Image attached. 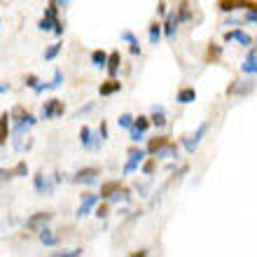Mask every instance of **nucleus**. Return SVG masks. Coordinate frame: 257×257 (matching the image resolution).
I'll return each mask as SVG.
<instances>
[{
    "label": "nucleus",
    "instance_id": "obj_1",
    "mask_svg": "<svg viewBox=\"0 0 257 257\" xmlns=\"http://www.w3.org/2000/svg\"><path fill=\"white\" fill-rule=\"evenodd\" d=\"M12 115H17L19 119H17V126H14V148L21 150V136H24V131H28V128H33L35 124H38V117L31 115V112H24L21 108H14Z\"/></svg>",
    "mask_w": 257,
    "mask_h": 257
},
{
    "label": "nucleus",
    "instance_id": "obj_2",
    "mask_svg": "<svg viewBox=\"0 0 257 257\" xmlns=\"http://www.w3.org/2000/svg\"><path fill=\"white\" fill-rule=\"evenodd\" d=\"M208 131H210V122H203V124H199V128H196L194 134L185 136V138H183V145H185V150H187V155H194V150L199 148L201 138L208 134Z\"/></svg>",
    "mask_w": 257,
    "mask_h": 257
},
{
    "label": "nucleus",
    "instance_id": "obj_3",
    "mask_svg": "<svg viewBox=\"0 0 257 257\" xmlns=\"http://www.w3.org/2000/svg\"><path fill=\"white\" fill-rule=\"evenodd\" d=\"M63 112H66V105H63L61 98H49V101H45V105L40 110V119H56Z\"/></svg>",
    "mask_w": 257,
    "mask_h": 257
},
{
    "label": "nucleus",
    "instance_id": "obj_4",
    "mask_svg": "<svg viewBox=\"0 0 257 257\" xmlns=\"http://www.w3.org/2000/svg\"><path fill=\"white\" fill-rule=\"evenodd\" d=\"M145 157H148V152H145V150H141V148L128 150V159H126V164H124V173H126V176H128V173H136Z\"/></svg>",
    "mask_w": 257,
    "mask_h": 257
},
{
    "label": "nucleus",
    "instance_id": "obj_5",
    "mask_svg": "<svg viewBox=\"0 0 257 257\" xmlns=\"http://www.w3.org/2000/svg\"><path fill=\"white\" fill-rule=\"evenodd\" d=\"M250 7H255L252 0H217V10L224 14L236 12V10H250Z\"/></svg>",
    "mask_w": 257,
    "mask_h": 257
},
{
    "label": "nucleus",
    "instance_id": "obj_6",
    "mask_svg": "<svg viewBox=\"0 0 257 257\" xmlns=\"http://www.w3.org/2000/svg\"><path fill=\"white\" fill-rule=\"evenodd\" d=\"M178 14L176 12H166L164 14V24H162V33L169 38V40H176L178 35Z\"/></svg>",
    "mask_w": 257,
    "mask_h": 257
},
{
    "label": "nucleus",
    "instance_id": "obj_7",
    "mask_svg": "<svg viewBox=\"0 0 257 257\" xmlns=\"http://www.w3.org/2000/svg\"><path fill=\"white\" fill-rule=\"evenodd\" d=\"M98 176H101V171L94 169V166H89V169H82L77 171L73 176V183H80V185H94L96 180H98Z\"/></svg>",
    "mask_w": 257,
    "mask_h": 257
},
{
    "label": "nucleus",
    "instance_id": "obj_8",
    "mask_svg": "<svg viewBox=\"0 0 257 257\" xmlns=\"http://www.w3.org/2000/svg\"><path fill=\"white\" fill-rule=\"evenodd\" d=\"M231 40L241 42L243 47H252V45H255V40H252L248 33H243L241 28H234V31H227V33H224V42H231Z\"/></svg>",
    "mask_w": 257,
    "mask_h": 257
},
{
    "label": "nucleus",
    "instance_id": "obj_9",
    "mask_svg": "<svg viewBox=\"0 0 257 257\" xmlns=\"http://www.w3.org/2000/svg\"><path fill=\"white\" fill-rule=\"evenodd\" d=\"M98 201H101V196H98V194H84V196H82L80 208H77V213H75V215H77V217H87L89 213H91V208H94Z\"/></svg>",
    "mask_w": 257,
    "mask_h": 257
},
{
    "label": "nucleus",
    "instance_id": "obj_10",
    "mask_svg": "<svg viewBox=\"0 0 257 257\" xmlns=\"http://www.w3.org/2000/svg\"><path fill=\"white\" fill-rule=\"evenodd\" d=\"M52 217H54V213H47V210H45V213H35V215H31L26 220V227L28 229H40V227H45Z\"/></svg>",
    "mask_w": 257,
    "mask_h": 257
},
{
    "label": "nucleus",
    "instance_id": "obj_11",
    "mask_svg": "<svg viewBox=\"0 0 257 257\" xmlns=\"http://www.w3.org/2000/svg\"><path fill=\"white\" fill-rule=\"evenodd\" d=\"M152 157H155V159H176L178 157V145H173L171 141H166L162 148H157V152Z\"/></svg>",
    "mask_w": 257,
    "mask_h": 257
},
{
    "label": "nucleus",
    "instance_id": "obj_12",
    "mask_svg": "<svg viewBox=\"0 0 257 257\" xmlns=\"http://www.w3.org/2000/svg\"><path fill=\"white\" fill-rule=\"evenodd\" d=\"M33 185H35V192H38V194H52V192H54V183L47 180L42 173H38V176L33 178Z\"/></svg>",
    "mask_w": 257,
    "mask_h": 257
},
{
    "label": "nucleus",
    "instance_id": "obj_13",
    "mask_svg": "<svg viewBox=\"0 0 257 257\" xmlns=\"http://www.w3.org/2000/svg\"><path fill=\"white\" fill-rule=\"evenodd\" d=\"M119 63H122V54H119V52H112V54H108L105 68H108V75H110V77H117V73H119Z\"/></svg>",
    "mask_w": 257,
    "mask_h": 257
},
{
    "label": "nucleus",
    "instance_id": "obj_14",
    "mask_svg": "<svg viewBox=\"0 0 257 257\" xmlns=\"http://www.w3.org/2000/svg\"><path fill=\"white\" fill-rule=\"evenodd\" d=\"M150 124L157 128L166 126V115H164V105H152V117H150Z\"/></svg>",
    "mask_w": 257,
    "mask_h": 257
},
{
    "label": "nucleus",
    "instance_id": "obj_15",
    "mask_svg": "<svg viewBox=\"0 0 257 257\" xmlns=\"http://www.w3.org/2000/svg\"><path fill=\"white\" fill-rule=\"evenodd\" d=\"M241 70H243L245 75H255V70H257V52H255V47H250V54L245 56V61H243V66H241Z\"/></svg>",
    "mask_w": 257,
    "mask_h": 257
},
{
    "label": "nucleus",
    "instance_id": "obj_16",
    "mask_svg": "<svg viewBox=\"0 0 257 257\" xmlns=\"http://www.w3.org/2000/svg\"><path fill=\"white\" fill-rule=\"evenodd\" d=\"M119 89H122V82H117L115 77H110L108 82H103V84H101L98 94H101V96H112V94H117Z\"/></svg>",
    "mask_w": 257,
    "mask_h": 257
},
{
    "label": "nucleus",
    "instance_id": "obj_17",
    "mask_svg": "<svg viewBox=\"0 0 257 257\" xmlns=\"http://www.w3.org/2000/svg\"><path fill=\"white\" fill-rule=\"evenodd\" d=\"M7 138H10V112H3L0 115V145H7Z\"/></svg>",
    "mask_w": 257,
    "mask_h": 257
},
{
    "label": "nucleus",
    "instance_id": "obj_18",
    "mask_svg": "<svg viewBox=\"0 0 257 257\" xmlns=\"http://www.w3.org/2000/svg\"><path fill=\"white\" fill-rule=\"evenodd\" d=\"M40 243L42 245H47V248H52V245H56L59 243V238L54 236V234H52V229H47V224H45V227H40Z\"/></svg>",
    "mask_w": 257,
    "mask_h": 257
},
{
    "label": "nucleus",
    "instance_id": "obj_19",
    "mask_svg": "<svg viewBox=\"0 0 257 257\" xmlns=\"http://www.w3.org/2000/svg\"><path fill=\"white\" fill-rule=\"evenodd\" d=\"M108 201H110V203H119V201L128 203V201H131V192H128L126 187H119V190H115L112 194L108 196Z\"/></svg>",
    "mask_w": 257,
    "mask_h": 257
},
{
    "label": "nucleus",
    "instance_id": "obj_20",
    "mask_svg": "<svg viewBox=\"0 0 257 257\" xmlns=\"http://www.w3.org/2000/svg\"><path fill=\"white\" fill-rule=\"evenodd\" d=\"M196 101V91L192 87H185L178 91V103H183V105H187V103H194Z\"/></svg>",
    "mask_w": 257,
    "mask_h": 257
},
{
    "label": "nucleus",
    "instance_id": "obj_21",
    "mask_svg": "<svg viewBox=\"0 0 257 257\" xmlns=\"http://www.w3.org/2000/svg\"><path fill=\"white\" fill-rule=\"evenodd\" d=\"M80 143H82V148L94 150V134H91V128H89V126H82V131H80Z\"/></svg>",
    "mask_w": 257,
    "mask_h": 257
},
{
    "label": "nucleus",
    "instance_id": "obj_22",
    "mask_svg": "<svg viewBox=\"0 0 257 257\" xmlns=\"http://www.w3.org/2000/svg\"><path fill=\"white\" fill-rule=\"evenodd\" d=\"M252 87H255L252 80H243L241 84H231L227 91H229V94H248V91H252Z\"/></svg>",
    "mask_w": 257,
    "mask_h": 257
},
{
    "label": "nucleus",
    "instance_id": "obj_23",
    "mask_svg": "<svg viewBox=\"0 0 257 257\" xmlns=\"http://www.w3.org/2000/svg\"><path fill=\"white\" fill-rule=\"evenodd\" d=\"M119 187H122V185H119V180H108V183H103L101 185V199H108L110 194H112V192L115 190H119Z\"/></svg>",
    "mask_w": 257,
    "mask_h": 257
},
{
    "label": "nucleus",
    "instance_id": "obj_24",
    "mask_svg": "<svg viewBox=\"0 0 257 257\" xmlns=\"http://www.w3.org/2000/svg\"><path fill=\"white\" fill-rule=\"evenodd\" d=\"M105 61H108V54H105L103 49L91 52V66L94 68H105Z\"/></svg>",
    "mask_w": 257,
    "mask_h": 257
},
{
    "label": "nucleus",
    "instance_id": "obj_25",
    "mask_svg": "<svg viewBox=\"0 0 257 257\" xmlns=\"http://www.w3.org/2000/svg\"><path fill=\"white\" fill-rule=\"evenodd\" d=\"M150 42H152V45H159V40H162V24H150Z\"/></svg>",
    "mask_w": 257,
    "mask_h": 257
},
{
    "label": "nucleus",
    "instance_id": "obj_26",
    "mask_svg": "<svg viewBox=\"0 0 257 257\" xmlns=\"http://www.w3.org/2000/svg\"><path fill=\"white\" fill-rule=\"evenodd\" d=\"M166 141H169L166 136H157V138H152V141L148 143V150H145V152H148V155H155L157 148H162V145H164Z\"/></svg>",
    "mask_w": 257,
    "mask_h": 257
},
{
    "label": "nucleus",
    "instance_id": "obj_27",
    "mask_svg": "<svg viewBox=\"0 0 257 257\" xmlns=\"http://www.w3.org/2000/svg\"><path fill=\"white\" fill-rule=\"evenodd\" d=\"M148 126H150V119L141 115V117H134V124H131L128 128H136V131H143V134H145V131H148Z\"/></svg>",
    "mask_w": 257,
    "mask_h": 257
},
{
    "label": "nucleus",
    "instance_id": "obj_28",
    "mask_svg": "<svg viewBox=\"0 0 257 257\" xmlns=\"http://www.w3.org/2000/svg\"><path fill=\"white\" fill-rule=\"evenodd\" d=\"M61 47H63L61 42H56V45H52L49 49H45V54H42L45 56V61H54L56 56H59V52H61Z\"/></svg>",
    "mask_w": 257,
    "mask_h": 257
},
{
    "label": "nucleus",
    "instance_id": "obj_29",
    "mask_svg": "<svg viewBox=\"0 0 257 257\" xmlns=\"http://www.w3.org/2000/svg\"><path fill=\"white\" fill-rule=\"evenodd\" d=\"M190 19H192V10L187 3H183L180 10H178V21H190Z\"/></svg>",
    "mask_w": 257,
    "mask_h": 257
},
{
    "label": "nucleus",
    "instance_id": "obj_30",
    "mask_svg": "<svg viewBox=\"0 0 257 257\" xmlns=\"http://www.w3.org/2000/svg\"><path fill=\"white\" fill-rule=\"evenodd\" d=\"M12 173H14V178H26L28 176V164L26 162H19L12 169Z\"/></svg>",
    "mask_w": 257,
    "mask_h": 257
},
{
    "label": "nucleus",
    "instance_id": "obj_31",
    "mask_svg": "<svg viewBox=\"0 0 257 257\" xmlns=\"http://www.w3.org/2000/svg\"><path fill=\"white\" fill-rule=\"evenodd\" d=\"M155 169H157V159H155V157H152V159H148V162L143 159V173H145V176H152V173H155Z\"/></svg>",
    "mask_w": 257,
    "mask_h": 257
},
{
    "label": "nucleus",
    "instance_id": "obj_32",
    "mask_svg": "<svg viewBox=\"0 0 257 257\" xmlns=\"http://www.w3.org/2000/svg\"><path fill=\"white\" fill-rule=\"evenodd\" d=\"M56 257H80V255H84V250H82V248H75V250H56L54 252Z\"/></svg>",
    "mask_w": 257,
    "mask_h": 257
},
{
    "label": "nucleus",
    "instance_id": "obj_33",
    "mask_svg": "<svg viewBox=\"0 0 257 257\" xmlns=\"http://www.w3.org/2000/svg\"><path fill=\"white\" fill-rule=\"evenodd\" d=\"M117 124L122 128H128L131 124H134V115H128V112H124V115H119V119H117Z\"/></svg>",
    "mask_w": 257,
    "mask_h": 257
},
{
    "label": "nucleus",
    "instance_id": "obj_34",
    "mask_svg": "<svg viewBox=\"0 0 257 257\" xmlns=\"http://www.w3.org/2000/svg\"><path fill=\"white\" fill-rule=\"evenodd\" d=\"M61 84H63V73H61V70H56V73H54V80L49 82V87H52V89H59Z\"/></svg>",
    "mask_w": 257,
    "mask_h": 257
},
{
    "label": "nucleus",
    "instance_id": "obj_35",
    "mask_svg": "<svg viewBox=\"0 0 257 257\" xmlns=\"http://www.w3.org/2000/svg\"><path fill=\"white\" fill-rule=\"evenodd\" d=\"M119 40H122V42H128V45H134V42H138V38H136L131 31H124V33L119 35Z\"/></svg>",
    "mask_w": 257,
    "mask_h": 257
},
{
    "label": "nucleus",
    "instance_id": "obj_36",
    "mask_svg": "<svg viewBox=\"0 0 257 257\" xmlns=\"http://www.w3.org/2000/svg\"><path fill=\"white\" fill-rule=\"evenodd\" d=\"M128 136H131V141L134 143L145 141V134H143V131H136V128H128Z\"/></svg>",
    "mask_w": 257,
    "mask_h": 257
},
{
    "label": "nucleus",
    "instance_id": "obj_37",
    "mask_svg": "<svg viewBox=\"0 0 257 257\" xmlns=\"http://www.w3.org/2000/svg\"><path fill=\"white\" fill-rule=\"evenodd\" d=\"M245 24H255L257 21V12H255V7H250V10H245Z\"/></svg>",
    "mask_w": 257,
    "mask_h": 257
},
{
    "label": "nucleus",
    "instance_id": "obj_38",
    "mask_svg": "<svg viewBox=\"0 0 257 257\" xmlns=\"http://www.w3.org/2000/svg\"><path fill=\"white\" fill-rule=\"evenodd\" d=\"M108 215H110V208H108V206H98V208H96V217H98V220H105Z\"/></svg>",
    "mask_w": 257,
    "mask_h": 257
},
{
    "label": "nucleus",
    "instance_id": "obj_39",
    "mask_svg": "<svg viewBox=\"0 0 257 257\" xmlns=\"http://www.w3.org/2000/svg\"><path fill=\"white\" fill-rule=\"evenodd\" d=\"M38 28H40V31H45V33H47V31H52V21H49L47 17H42V19H40V24H38Z\"/></svg>",
    "mask_w": 257,
    "mask_h": 257
},
{
    "label": "nucleus",
    "instance_id": "obj_40",
    "mask_svg": "<svg viewBox=\"0 0 257 257\" xmlns=\"http://www.w3.org/2000/svg\"><path fill=\"white\" fill-rule=\"evenodd\" d=\"M94 110V103H89V105H84V108H80L77 112H75V119H80L82 115H87V112H91Z\"/></svg>",
    "mask_w": 257,
    "mask_h": 257
},
{
    "label": "nucleus",
    "instance_id": "obj_41",
    "mask_svg": "<svg viewBox=\"0 0 257 257\" xmlns=\"http://www.w3.org/2000/svg\"><path fill=\"white\" fill-rule=\"evenodd\" d=\"M98 138H101L103 143H105V138H108V124H105V122H103L101 128H98Z\"/></svg>",
    "mask_w": 257,
    "mask_h": 257
},
{
    "label": "nucleus",
    "instance_id": "obj_42",
    "mask_svg": "<svg viewBox=\"0 0 257 257\" xmlns=\"http://www.w3.org/2000/svg\"><path fill=\"white\" fill-rule=\"evenodd\" d=\"M38 82H40V80H38V77H35V75H28V77H26V87L35 89V87H38Z\"/></svg>",
    "mask_w": 257,
    "mask_h": 257
},
{
    "label": "nucleus",
    "instance_id": "obj_43",
    "mask_svg": "<svg viewBox=\"0 0 257 257\" xmlns=\"http://www.w3.org/2000/svg\"><path fill=\"white\" fill-rule=\"evenodd\" d=\"M10 178H14V173H12V171H7V169H3V171H0V180H10Z\"/></svg>",
    "mask_w": 257,
    "mask_h": 257
},
{
    "label": "nucleus",
    "instance_id": "obj_44",
    "mask_svg": "<svg viewBox=\"0 0 257 257\" xmlns=\"http://www.w3.org/2000/svg\"><path fill=\"white\" fill-rule=\"evenodd\" d=\"M208 54H210V56H220V54H222V49H220V47H210Z\"/></svg>",
    "mask_w": 257,
    "mask_h": 257
},
{
    "label": "nucleus",
    "instance_id": "obj_45",
    "mask_svg": "<svg viewBox=\"0 0 257 257\" xmlns=\"http://www.w3.org/2000/svg\"><path fill=\"white\" fill-rule=\"evenodd\" d=\"M52 3H54L56 7H66L68 5V0H52Z\"/></svg>",
    "mask_w": 257,
    "mask_h": 257
},
{
    "label": "nucleus",
    "instance_id": "obj_46",
    "mask_svg": "<svg viewBox=\"0 0 257 257\" xmlns=\"http://www.w3.org/2000/svg\"><path fill=\"white\" fill-rule=\"evenodd\" d=\"M138 192H141V194L145 196V192H148V185H138Z\"/></svg>",
    "mask_w": 257,
    "mask_h": 257
},
{
    "label": "nucleus",
    "instance_id": "obj_47",
    "mask_svg": "<svg viewBox=\"0 0 257 257\" xmlns=\"http://www.w3.org/2000/svg\"><path fill=\"white\" fill-rule=\"evenodd\" d=\"M157 10H159V14H166V5H164V3H159V7H157Z\"/></svg>",
    "mask_w": 257,
    "mask_h": 257
},
{
    "label": "nucleus",
    "instance_id": "obj_48",
    "mask_svg": "<svg viewBox=\"0 0 257 257\" xmlns=\"http://www.w3.org/2000/svg\"><path fill=\"white\" fill-rule=\"evenodd\" d=\"M7 91H10V87H7V84H0V94H7Z\"/></svg>",
    "mask_w": 257,
    "mask_h": 257
},
{
    "label": "nucleus",
    "instance_id": "obj_49",
    "mask_svg": "<svg viewBox=\"0 0 257 257\" xmlns=\"http://www.w3.org/2000/svg\"><path fill=\"white\" fill-rule=\"evenodd\" d=\"M0 26H3V21H0Z\"/></svg>",
    "mask_w": 257,
    "mask_h": 257
}]
</instances>
